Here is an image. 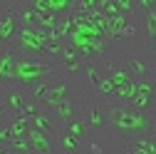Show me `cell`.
Segmentation results:
<instances>
[{"label": "cell", "mask_w": 156, "mask_h": 154, "mask_svg": "<svg viewBox=\"0 0 156 154\" xmlns=\"http://www.w3.org/2000/svg\"><path fill=\"white\" fill-rule=\"evenodd\" d=\"M57 144H60V149H62L65 154H82V147H84L80 139H74L72 134H67V132H60Z\"/></svg>", "instance_id": "obj_15"}, {"label": "cell", "mask_w": 156, "mask_h": 154, "mask_svg": "<svg viewBox=\"0 0 156 154\" xmlns=\"http://www.w3.org/2000/svg\"><path fill=\"white\" fill-rule=\"evenodd\" d=\"M84 122H87V127H89V134H97V132L107 129V114H104V102H102V100H97V97L92 100Z\"/></svg>", "instance_id": "obj_11"}, {"label": "cell", "mask_w": 156, "mask_h": 154, "mask_svg": "<svg viewBox=\"0 0 156 154\" xmlns=\"http://www.w3.org/2000/svg\"><path fill=\"white\" fill-rule=\"evenodd\" d=\"M8 119H10V117H8V107L3 105V100H0V127L8 124Z\"/></svg>", "instance_id": "obj_16"}, {"label": "cell", "mask_w": 156, "mask_h": 154, "mask_svg": "<svg viewBox=\"0 0 156 154\" xmlns=\"http://www.w3.org/2000/svg\"><path fill=\"white\" fill-rule=\"evenodd\" d=\"M124 147H126V154H134V149H131L129 144H124Z\"/></svg>", "instance_id": "obj_17"}, {"label": "cell", "mask_w": 156, "mask_h": 154, "mask_svg": "<svg viewBox=\"0 0 156 154\" xmlns=\"http://www.w3.org/2000/svg\"><path fill=\"white\" fill-rule=\"evenodd\" d=\"M52 112H55V122L60 124V129H65L69 122L80 119V112H82V109H80V102H77L72 94H69V97H67L62 105H57Z\"/></svg>", "instance_id": "obj_10"}, {"label": "cell", "mask_w": 156, "mask_h": 154, "mask_svg": "<svg viewBox=\"0 0 156 154\" xmlns=\"http://www.w3.org/2000/svg\"><path fill=\"white\" fill-rule=\"evenodd\" d=\"M55 65L60 67L62 72H67V75H77L80 70H84V60H82V57L77 55V50L69 47V45H65L62 55L57 57V62H55Z\"/></svg>", "instance_id": "obj_13"}, {"label": "cell", "mask_w": 156, "mask_h": 154, "mask_svg": "<svg viewBox=\"0 0 156 154\" xmlns=\"http://www.w3.org/2000/svg\"><path fill=\"white\" fill-rule=\"evenodd\" d=\"M0 100H3V105L8 107V112H10V114H23V112L27 109V105L32 102V100H30V92H27V90H23V87L5 90Z\"/></svg>", "instance_id": "obj_8"}, {"label": "cell", "mask_w": 156, "mask_h": 154, "mask_svg": "<svg viewBox=\"0 0 156 154\" xmlns=\"http://www.w3.org/2000/svg\"><path fill=\"white\" fill-rule=\"evenodd\" d=\"M104 114H107V129L124 144L156 132V114L141 112L131 105H104Z\"/></svg>", "instance_id": "obj_1"}, {"label": "cell", "mask_w": 156, "mask_h": 154, "mask_svg": "<svg viewBox=\"0 0 156 154\" xmlns=\"http://www.w3.org/2000/svg\"><path fill=\"white\" fill-rule=\"evenodd\" d=\"M30 127L32 129H40V132H45V134H50V137H60V124L55 122V117H50V112L47 109H42V107H37L32 114H30Z\"/></svg>", "instance_id": "obj_9"}, {"label": "cell", "mask_w": 156, "mask_h": 154, "mask_svg": "<svg viewBox=\"0 0 156 154\" xmlns=\"http://www.w3.org/2000/svg\"><path fill=\"white\" fill-rule=\"evenodd\" d=\"M17 30H20L17 10H15V5H8L5 13L0 15V42H3V47H12V45H15Z\"/></svg>", "instance_id": "obj_7"}, {"label": "cell", "mask_w": 156, "mask_h": 154, "mask_svg": "<svg viewBox=\"0 0 156 154\" xmlns=\"http://www.w3.org/2000/svg\"><path fill=\"white\" fill-rule=\"evenodd\" d=\"M62 132H67V134H72L74 139H80L82 144L89 139V127H87V122H84V117H80V119H74V122H69Z\"/></svg>", "instance_id": "obj_14"}, {"label": "cell", "mask_w": 156, "mask_h": 154, "mask_svg": "<svg viewBox=\"0 0 156 154\" xmlns=\"http://www.w3.org/2000/svg\"><path fill=\"white\" fill-rule=\"evenodd\" d=\"M27 142H30V149L35 152V154H55V144H57V139L55 137H50V134H45V132H40V129H27Z\"/></svg>", "instance_id": "obj_12"}, {"label": "cell", "mask_w": 156, "mask_h": 154, "mask_svg": "<svg viewBox=\"0 0 156 154\" xmlns=\"http://www.w3.org/2000/svg\"><path fill=\"white\" fill-rule=\"evenodd\" d=\"M57 72H60V67H57L55 62H50V60L32 57V55H20L17 57V87H23L27 92L35 85L50 80V77H57Z\"/></svg>", "instance_id": "obj_2"}, {"label": "cell", "mask_w": 156, "mask_h": 154, "mask_svg": "<svg viewBox=\"0 0 156 154\" xmlns=\"http://www.w3.org/2000/svg\"><path fill=\"white\" fill-rule=\"evenodd\" d=\"M131 107L156 114V80L154 77H149V80H136V94H134Z\"/></svg>", "instance_id": "obj_6"}, {"label": "cell", "mask_w": 156, "mask_h": 154, "mask_svg": "<svg viewBox=\"0 0 156 154\" xmlns=\"http://www.w3.org/2000/svg\"><path fill=\"white\" fill-rule=\"evenodd\" d=\"M67 97H69V85L62 77H50V80L35 85L30 90V100L35 105H40L42 109H47V112L55 109L57 105H62Z\"/></svg>", "instance_id": "obj_3"}, {"label": "cell", "mask_w": 156, "mask_h": 154, "mask_svg": "<svg viewBox=\"0 0 156 154\" xmlns=\"http://www.w3.org/2000/svg\"><path fill=\"white\" fill-rule=\"evenodd\" d=\"M17 50L5 47L0 52V90H12L17 87Z\"/></svg>", "instance_id": "obj_5"}, {"label": "cell", "mask_w": 156, "mask_h": 154, "mask_svg": "<svg viewBox=\"0 0 156 154\" xmlns=\"http://www.w3.org/2000/svg\"><path fill=\"white\" fill-rule=\"evenodd\" d=\"M122 65L129 70V75L134 77V80H149V77H154V65H156L154 50L151 52L124 50L122 52Z\"/></svg>", "instance_id": "obj_4"}]
</instances>
